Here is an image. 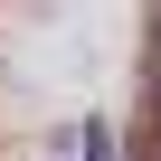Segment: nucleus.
Masks as SVG:
<instances>
[{
    "label": "nucleus",
    "instance_id": "obj_1",
    "mask_svg": "<svg viewBox=\"0 0 161 161\" xmlns=\"http://www.w3.org/2000/svg\"><path fill=\"white\" fill-rule=\"evenodd\" d=\"M152 114H161V47H152Z\"/></svg>",
    "mask_w": 161,
    "mask_h": 161
}]
</instances>
